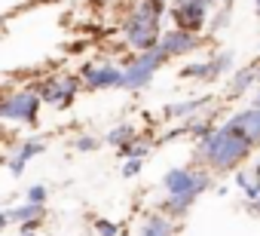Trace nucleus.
Instances as JSON below:
<instances>
[{
  "instance_id": "1",
  "label": "nucleus",
  "mask_w": 260,
  "mask_h": 236,
  "mask_svg": "<svg viewBox=\"0 0 260 236\" xmlns=\"http://www.w3.org/2000/svg\"><path fill=\"white\" fill-rule=\"evenodd\" d=\"M254 154V144L248 138H242L236 129H230L226 123L214 126L205 138L196 141V151H193V160L199 166H205L211 175H226V172H236L239 166H245Z\"/></svg>"
},
{
  "instance_id": "2",
  "label": "nucleus",
  "mask_w": 260,
  "mask_h": 236,
  "mask_svg": "<svg viewBox=\"0 0 260 236\" xmlns=\"http://www.w3.org/2000/svg\"><path fill=\"white\" fill-rule=\"evenodd\" d=\"M169 16L166 0H128L122 13V43L132 52H147L159 43L162 37V22Z\"/></svg>"
},
{
  "instance_id": "3",
  "label": "nucleus",
  "mask_w": 260,
  "mask_h": 236,
  "mask_svg": "<svg viewBox=\"0 0 260 236\" xmlns=\"http://www.w3.org/2000/svg\"><path fill=\"white\" fill-rule=\"evenodd\" d=\"M166 62H169V58L162 55L159 46H153V49H147V52H132V55L119 65V68H122L119 89H125V92H141V89H147V86L153 83L156 71H159Z\"/></svg>"
},
{
  "instance_id": "4",
  "label": "nucleus",
  "mask_w": 260,
  "mask_h": 236,
  "mask_svg": "<svg viewBox=\"0 0 260 236\" xmlns=\"http://www.w3.org/2000/svg\"><path fill=\"white\" fill-rule=\"evenodd\" d=\"M43 101L37 89H0V120L7 123H22V126H37L40 123Z\"/></svg>"
},
{
  "instance_id": "5",
  "label": "nucleus",
  "mask_w": 260,
  "mask_h": 236,
  "mask_svg": "<svg viewBox=\"0 0 260 236\" xmlns=\"http://www.w3.org/2000/svg\"><path fill=\"white\" fill-rule=\"evenodd\" d=\"M214 187V175L205 166H175L162 175V190L169 196H190L199 199L205 190Z\"/></svg>"
},
{
  "instance_id": "6",
  "label": "nucleus",
  "mask_w": 260,
  "mask_h": 236,
  "mask_svg": "<svg viewBox=\"0 0 260 236\" xmlns=\"http://www.w3.org/2000/svg\"><path fill=\"white\" fill-rule=\"evenodd\" d=\"M233 65H236V52H233V49H220V52H211V55H205V58L187 62V65L178 71V77H181V80H193V83L211 86V83L223 80V77L233 71Z\"/></svg>"
},
{
  "instance_id": "7",
  "label": "nucleus",
  "mask_w": 260,
  "mask_h": 236,
  "mask_svg": "<svg viewBox=\"0 0 260 236\" xmlns=\"http://www.w3.org/2000/svg\"><path fill=\"white\" fill-rule=\"evenodd\" d=\"M34 89H37V95H40L43 104L68 110L74 104V98L83 92V80H80V74H49Z\"/></svg>"
},
{
  "instance_id": "8",
  "label": "nucleus",
  "mask_w": 260,
  "mask_h": 236,
  "mask_svg": "<svg viewBox=\"0 0 260 236\" xmlns=\"http://www.w3.org/2000/svg\"><path fill=\"white\" fill-rule=\"evenodd\" d=\"M169 19H172V28H181V31H190V34H202L211 22V10L199 0H172L169 4Z\"/></svg>"
},
{
  "instance_id": "9",
  "label": "nucleus",
  "mask_w": 260,
  "mask_h": 236,
  "mask_svg": "<svg viewBox=\"0 0 260 236\" xmlns=\"http://www.w3.org/2000/svg\"><path fill=\"white\" fill-rule=\"evenodd\" d=\"M77 74L83 80V89H89V92H107V89H119L122 68L110 65V62H86Z\"/></svg>"
},
{
  "instance_id": "10",
  "label": "nucleus",
  "mask_w": 260,
  "mask_h": 236,
  "mask_svg": "<svg viewBox=\"0 0 260 236\" xmlns=\"http://www.w3.org/2000/svg\"><path fill=\"white\" fill-rule=\"evenodd\" d=\"M156 46L172 62V58H181V55H193L202 46V34H190V31H181V28H166Z\"/></svg>"
},
{
  "instance_id": "11",
  "label": "nucleus",
  "mask_w": 260,
  "mask_h": 236,
  "mask_svg": "<svg viewBox=\"0 0 260 236\" xmlns=\"http://www.w3.org/2000/svg\"><path fill=\"white\" fill-rule=\"evenodd\" d=\"M43 151H46V141H43L40 135H31V138L19 141V144L4 157V163H7V169H10V175H13V178H22V172L28 169V163H31V160H37Z\"/></svg>"
},
{
  "instance_id": "12",
  "label": "nucleus",
  "mask_w": 260,
  "mask_h": 236,
  "mask_svg": "<svg viewBox=\"0 0 260 236\" xmlns=\"http://www.w3.org/2000/svg\"><path fill=\"white\" fill-rule=\"evenodd\" d=\"M230 129H236L242 138H248L254 144V151L260 148V104H245L236 113H230L223 120Z\"/></svg>"
},
{
  "instance_id": "13",
  "label": "nucleus",
  "mask_w": 260,
  "mask_h": 236,
  "mask_svg": "<svg viewBox=\"0 0 260 236\" xmlns=\"http://www.w3.org/2000/svg\"><path fill=\"white\" fill-rule=\"evenodd\" d=\"M208 104H211V95L181 98V101L166 104V107H162V116H166V120H175V123H181V120H193V116L205 113V107H208Z\"/></svg>"
},
{
  "instance_id": "14",
  "label": "nucleus",
  "mask_w": 260,
  "mask_h": 236,
  "mask_svg": "<svg viewBox=\"0 0 260 236\" xmlns=\"http://www.w3.org/2000/svg\"><path fill=\"white\" fill-rule=\"evenodd\" d=\"M10 215V224H19V227H28V230H40L43 218H46V205L43 202H16L7 209Z\"/></svg>"
},
{
  "instance_id": "15",
  "label": "nucleus",
  "mask_w": 260,
  "mask_h": 236,
  "mask_svg": "<svg viewBox=\"0 0 260 236\" xmlns=\"http://www.w3.org/2000/svg\"><path fill=\"white\" fill-rule=\"evenodd\" d=\"M257 83H260V80H257V62H251V65H245V68H239V71L230 74V80H226V86H223V95H226V98H242V95H248Z\"/></svg>"
},
{
  "instance_id": "16",
  "label": "nucleus",
  "mask_w": 260,
  "mask_h": 236,
  "mask_svg": "<svg viewBox=\"0 0 260 236\" xmlns=\"http://www.w3.org/2000/svg\"><path fill=\"white\" fill-rule=\"evenodd\" d=\"M175 221L172 218H166L159 209L156 212H147L144 218H141V227H138V236H175Z\"/></svg>"
},
{
  "instance_id": "17",
  "label": "nucleus",
  "mask_w": 260,
  "mask_h": 236,
  "mask_svg": "<svg viewBox=\"0 0 260 236\" xmlns=\"http://www.w3.org/2000/svg\"><path fill=\"white\" fill-rule=\"evenodd\" d=\"M153 144H156V135L150 132H138L132 141H125L122 148H116V154H119V160H125V157H135V160H144L150 151H153Z\"/></svg>"
},
{
  "instance_id": "18",
  "label": "nucleus",
  "mask_w": 260,
  "mask_h": 236,
  "mask_svg": "<svg viewBox=\"0 0 260 236\" xmlns=\"http://www.w3.org/2000/svg\"><path fill=\"white\" fill-rule=\"evenodd\" d=\"M193 202H196V199H190V196H169V193H166V199L159 202V212L178 224V221L187 218V212L193 209Z\"/></svg>"
},
{
  "instance_id": "19",
  "label": "nucleus",
  "mask_w": 260,
  "mask_h": 236,
  "mask_svg": "<svg viewBox=\"0 0 260 236\" xmlns=\"http://www.w3.org/2000/svg\"><path fill=\"white\" fill-rule=\"evenodd\" d=\"M233 184H236V190L245 196V199H254L257 193H260V181H257V175H254V169L248 166H239L236 172H233Z\"/></svg>"
},
{
  "instance_id": "20",
  "label": "nucleus",
  "mask_w": 260,
  "mask_h": 236,
  "mask_svg": "<svg viewBox=\"0 0 260 236\" xmlns=\"http://www.w3.org/2000/svg\"><path fill=\"white\" fill-rule=\"evenodd\" d=\"M135 135H138V129H135L132 123H119V126L107 129V135H104V144H110V148L116 151V148H122L125 141H132Z\"/></svg>"
},
{
  "instance_id": "21",
  "label": "nucleus",
  "mask_w": 260,
  "mask_h": 236,
  "mask_svg": "<svg viewBox=\"0 0 260 236\" xmlns=\"http://www.w3.org/2000/svg\"><path fill=\"white\" fill-rule=\"evenodd\" d=\"M98 148H101V138L92 135V132H83V135L74 138V151H77V154H95Z\"/></svg>"
},
{
  "instance_id": "22",
  "label": "nucleus",
  "mask_w": 260,
  "mask_h": 236,
  "mask_svg": "<svg viewBox=\"0 0 260 236\" xmlns=\"http://www.w3.org/2000/svg\"><path fill=\"white\" fill-rule=\"evenodd\" d=\"M92 233H95V236H119L122 227H119L116 221H110V218H95V221H92Z\"/></svg>"
},
{
  "instance_id": "23",
  "label": "nucleus",
  "mask_w": 260,
  "mask_h": 236,
  "mask_svg": "<svg viewBox=\"0 0 260 236\" xmlns=\"http://www.w3.org/2000/svg\"><path fill=\"white\" fill-rule=\"evenodd\" d=\"M211 13H214V22H208V28H211V31H220V28H226V22L233 19V4H230V0H226V4H223L220 10L214 7Z\"/></svg>"
},
{
  "instance_id": "24",
  "label": "nucleus",
  "mask_w": 260,
  "mask_h": 236,
  "mask_svg": "<svg viewBox=\"0 0 260 236\" xmlns=\"http://www.w3.org/2000/svg\"><path fill=\"white\" fill-rule=\"evenodd\" d=\"M144 172V160H135V157H125L122 166H119V175L122 178H138Z\"/></svg>"
},
{
  "instance_id": "25",
  "label": "nucleus",
  "mask_w": 260,
  "mask_h": 236,
  "mask_svg": "<svg viewBox=\"0 0 260 236\" xmlns=\"http://www.w3.org/2000/svg\"><path fill=\"white\" fill-rule=\"evenodd\" d=\"M25 199H28V202H43V205H46V199H49V187H46V184H31L28 193H25Z\"/></svg>"
},
{
  "instance_id": "26",
  "label": "nucleus",
  "mask_w": 260,
  "mask_h": 236,
  "mask_svg": "<svg viewBox=\"0 0 260 236\" xmlns=\"http://www.w3.org/2000/svg\"><path fill=\"white\" fill-rule=\"evenodd\" d=\"M245 212H248L251 218H260V193H257L254 199H245Z\"/></svg>"
},
{
  "instance_id": "27",
  "label": "nucleus",
  "mask_w": 260,
  "mask_h": 236,
  "mask_svg": "<svg viewBox=\"0 0 260 236\" xmlns=\"http://www.w3.org/2000/svg\"><path fill=\"white\" fill-rule=\"evenodd\" d=\"M92 4H101V7H125L128 0H92Z\"/></svg>"
},
{
  "instance_id": "28",
  "label": "nucleus",
  "mask_w": 260,
  "mask_h": 236,
  "mask_svg": "<svg viewBox=\"0 0 260 236\" xmlns=\"http://www.w3.org/2000/svg\"><path fill=\"white\" fill-rule=\"evenodd\" d=\"M4 227H10V215H7V209H0V230Z\"/></svg>"
},
{
  "instance_id": "29",
  "label": "nucleus",
  "mask_w": 260,
  "mask_h": 236,
  "mask_svg": "<svg viewBox=\"0 0 260 236\" xmlns=\"http://www.w3.org/2000/svg\"><path fill=\"white\" fill-rule=\"evenodd\" d=\"M19 236H37V230H28V227H19Z\"/></svg>"
},
{
  "instance_id": "30",
  "label": "nucleus",
  "mask_w": 260,
  "mask_h": 236,
  "mask_svg": "<svg viewBox=\"0 0 260 236\" xmlns=\"http://www.w3.org/2000/svg\"><path fill=\"white\" fill-rule=\"evenodd\" d=\"M251 169H254V175H257V181H260V157H257V160L251 163Z\"/></svg>"
},
{
  "instance_id": "31",
  "label": "nucleus",
  "mask_w": 260,
  "mask_h": 236,
  "mask_svg": "<svg viewBox=\"0 0 260 236\" xmlns=\"http://www.w3.org/2000/svg\"><path fill=\"white\" fill-rule=\"evenodd\" d=\"M199 4H205V7H208V10H214V7H217V4H220V0H199Z\"/></svg>"
},
{
  "instance_id": "32",
  "label": "nucleus",
  "mask_w": 260,
  "mask_h": 236,
  "mask_svg": "<svg viewBox=\"0 0 260 236\" xmlns=\"http://www.w3.org/2000/svg\"><path fill=\"white\" fill-rule=\"evenodd\" d=\"M251 104H260V83L254 86V101H251Z\"/></svg>"
},
{
  "instance_id": "33",
  "label": "nucleus",
  "mask_w": 260,
  "mask_h": 236,
  "mask_svg": "<svg viewBox=\"0 0 260 236\" xmlns=\"http://www.w3.org/2000/svg\"><path fill=\"white\" fill-rule=\"evenodd\" d=\"M251 4H254V7H257V13H260V0H251Z\"/></svg>"
},
{
  "instance_id": "34",
  "label": "nucleus",
  "mask_w": 260,
  "mask_h": 236,
  "mask_svg": "<svg viewBox=\"0 0 260 236\" xmlns=\"http://www.w3.org/2000/svg\"><path fill=\"white\" fill-rule=\"evenodd\" d=\"M83 236H95V233H83Z\"/></svg>"
},
{
  "instance_id": "35",
  "label": "nucleus",
  "mask_w": 260,
  "mask_h": 236,
  "mask_svg": "<svg viewBox=\"0 0 260 236\" xmlns=\"http://www.w3.org/2000/svg\"><path fill=\"white\" fill-rule=\"evenodd\" d=\"M0 166H4V157H0Z\"/></svg>"
}]
</instances>
